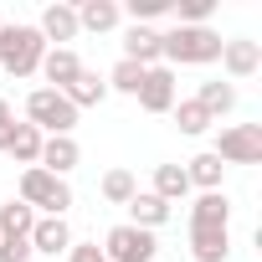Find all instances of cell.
Listing matches in <instances>:
<instances>
[{"instance_id": "obj_1", "label": "cell", "mask_w": 262, "mask_h": 262, "mask_svg": "<svg viewBox=\"0 0 262 262\" xmlns=\"http://www.w3.org/2000/svg\"><path fill=\"white\" fill-rule=\"evenodd\" d=\"M160 62L165 67L221 62V31H211V26H170V31H160Z\"/></svg>"}, {"instance_id": "obj_2", "label": "cell", "mask_w": 262, "mask_h": 262, "mask_svg": "<svg viewBox=\"0 0 262 262\" xmlns=\"http://www.w3.org/2000/svg\"><path fill=\"white\" fill-rule=\"evenodd\" d=\"M47 57V41L36 26H0V67L11 77H31Z\"/></svg>"}, {"instance_id": "obj_3", "label": "cell", "mask_w": 262, "mask_h": 262, "mask_svg": "<svg viewBox=\"0 0 262 262\" xmlns=\"http://www.w3.org/2000/svg\"><path fill=\"white\" fill-rule=\"evenodd\" d=\"M16 201H26L36 216H67L72 185L57 180V175H47L41 165H31V170H21V195H16Z\"/></svg>"}, {"instance_id": "obj_4", "label": "cell", "mask_w": 262, "mask_h": 262, "mask_svg": "<svg viewBox=\"0 0 262 262\" xmlns=\"http://www.w3.org/2000/svg\"><path fill=\"white\" fill-rule=\"evenodd\" d=\"M26 123L36 128L41 139H52V134H72V128H77V108H72L57 88H36V93L26 98Z\"/></svg>"}, {"instance_id": "obj_5", "label": "cell", "mask_w": 262, "mask_h": 262, "mask_svg": "<svg viewBox=\"0 0 262 262\" xmlns=\"http://www.w3.org/2000/svg\"><path fill=\"white\" fill-rule=\"evenodd\" d=\"M211 155L221 165H262V123H226Z\"/></svg>"}, {"instance_id": "obj_6", "label": "cell", "mask_w": 262, "mask_h": 262, "mask_svg": "<svg viewBox=\"0 0 262 262\" xmlns=\"http://www.w3.org/2000/svg\"><path fill=\"white\" fill-rule=\"evenodd\" d=\"M155 252H160L155 231L128 226V221H118V226L103 236V257H108V262H155Z\"/></svg>"}, {"instance_id": "obj_7", "label": "cell", "mask_w": 262, "mask_h": 262, "mask_svg": "<svg viewBox=\"0 0 262 262\" xmlns=\"http://www.w3.org/2000/svg\"><path fill=\"white\" fill-rule=\"evenodd\" d=\"M221 67H226L231 82L257 77V72H262V47H257L252 36H231V41H221Z\"/></svg>"}, {"instance_id": "obj_8", "label": "cell", "mask_w": 262, "mask_h": 262, "mask_svg": "<svg viewBox=\"0 0 262 262\" xmlns=\"http://www.w3.org/2000/svg\"><path fill=\"white\" fill-rule=\"evenodd\" d=\"M134 98H139L144 113H170V108H175V67H165V62L149 67V72H144V88H139Z\"/></svg>"}, {"instance_id": "obj_9", "label": "cell", "mask_w": 262, "mask_h": 262, "mask_svg": "<svg viewBox=\"0 0 262 262\" xmlns=\"http://www.w3.org/2000/svg\"><path fill=\"white\" fill-rule=\"evenodd\" d=\"M47 175H57V180H67L77 165H82V144L72 139V134H52V139H41V160H36Z\"/></svg>"}, {"instance_id": "obj_10", "label": "cell", "mask_w": 262, "mask_h": 262, "mask_svg": "<svg viewBox=\"0 0 262 262\" xmlns=\"http://www.w3.org/2000/svg\"><path fill=\"white\" fill-rule=\"evenodd\" d=\"M36 31H41V41H47V47H52V41H57V47H67V41H77V11L57 0V6H47V11H41Z\"/></svg>"}, {"instance_id": "obj_11", "label": "cell", "mask_w": 262, "mask_h": 262, "mask_svg": "<svg viewBox=\"0 0 262 262\" xmlns=\"http://www.w3.org/2000/svg\"><path fill=\"white\" fill-rule=\"evenodd\" d=\"M36 72L47 77V88H57V93H62V88L82 72V57H77L72 47H47V57H41V67H36Z\"/></svg>"}, {"instance_id": "obj_12", "label": "cell", "mask_w": 262, "mask_h": 262, "mask_svg": "<svg viewBox=\"0 0 262 262\" xmlns=\"http://www.w3.org/2000/svg\"><path fill=\"white\" fill-rule=\"evenodd\" d=\"M31 252H47V257H57V252H67L72 247V231H67V216H36V226H31Z\"/></svg>"}, {"instance_id": "obj_13", "label": "cell", "mask_w": 262, "mask_h": 262, "mask_svg": "<svg viewBox=\"0 0 262 262\" xmlns=\"http://www.w3.org/2000/svg\"><path fill=\"white\" fill-rule=\"evenodd\" d=\"M190 226L231 231V201H226V190H206V195H195V206H190Z\"/></svg>"}, {"instance_id": "obj_14", "label": "cell", "mask_w": 262, "mask_h": 262, "mask_svg": "<svg viewBox=\"0 0 262 262\" xmlns=\"http://www.w3.org/2000/svg\"><path fill=\"white\" fill-rule=\"evenodd\" d=\"M123 62L160 67V31H155V26H128V31H123Z\"/></svg>"}, {"instance_id": "obj_15", "label": "cell", "mask_w": 262, "mask_h": 262, "mask_svg": "<svg viewBox=\"0 0 262 262\" xmlns=\"http://www.w3.org/2000/svg\"><path fill=\"white\" fill-rule=\"evenodd\" d=\"M185 180H190V190H226V165L206 149V155H195V160H185Z\"/></svg>"}, {"instance_id": "obj_16", "label": "cell", "mask_w": 262, "mask_h": 262, "mask_svg": "<svg viewBox=\"0 0 262 262\" xmlns=\"http://www.w3.org/2000/svg\"><path fill=\"white\" fill-rule=\"evenodd\" d=\"M190 257H195V262H226V257H231V231L190 226Z\"/></svg>"}, {"instance_id": "obj_17", "label": "cell", "mask_w": 262, "mask_h": 262, "mask_svg": "<svg viewBox=\"0 0 262 262\" xmlns=\"http://www.w3.org/2000/svg\"><path fill=\"white\" fill-rule=\"evenodd\" d=\"M170 221V206L155 195V190H134V201H128V226H144V231H160Z\"/></svg>"}, {"instance_id": "obj_18", "label": "cell", "mask_w": 262, "mask_h": 262, "mask_svg": "<svg viewBox=\"0 0 262 262\" xmlns=\"http://www.w3.org/2000/svg\"><path fill=\"white\" fill-rule=\"evenodd\" d=\"M62 98H67V103H72V108L82 113V108H98V103L108 98V82H103L98 72H88V67H82V72H77V77H72L67 88H62Z\"/></svg>"}, {"instance_id": "obj_19", "label": "cell", "mask_w": 262, "mask_h": 262, "mask_svg": "<svg viewBox=\"0 0 262 262\" xmlns=\"http://www.w3.org/2000/svg\"><path fill=\"white\" fill-rule=\"evenodd\" d=\"M72 11H77V31H113L123 21L118 0H82V6H72Z\"/></svg>"}, {"instance_id": "obj_20", "label": "cell", "mask_w": 262, "mask_h": 262, "mask_svg": "<svg viewBox=\"0 0 262 262\" xmlns=\"http://www.w3.org/2000/svg\"><path fill=\"white\" fill-rule=\"evenodd\" d=\"M6 155L16 160V165H36L41 160V134H36V128L31 123H11V139H6Z\"/></svg>"}, {"instance_id": "obj_21", "label": "cell", "mask_w": 262, "mask_h": 262, "mask_svg": "<svg viewBox=\"0 0 262 262\" xmlns=\"http://www.w3.org/2000/svg\"><path fill=\"white\" fill-rule=\"evenodd\" d=\"M170 113H175V128H180L185 139H201L206 128L216 123V118H211V113H206V108H201L195 98H175V108H170Z\"/></svg>"}, {"instance_id": "obj_22", "label": "cell", "mask_w": 262, "mask_h": 262, "mask_svg": "<svg viewBox=\"0 0 262 262\" xmlns=\"http://www.w3.org/2000/svg\"><path fill=\"white\" fill-rule=\"evenodd\" d=\"M195 103H201L211 118H221V113H231V108H236V88H231V82H221V77H211V82H201V88H195Z\"/></svg>"}, {"instance_id": "obj_23", "label": "cell", "mask_w": 262, "mask_h": 262, "mask_svg": "<svg viewBox=\"0 0 262 262\" xmlns=\"http://www.w3.org/2000/svg\"><path fill=\"white\" fill-rule=\"evenodd\" d=\"M155 195H160L165 206L185 201V195H190V180H185V165H155Z\"/></svg>"}, {"instance_id": "obj_24", "label": "cell", "mask_w": 262, "mask_h": 262, "mask_svg": "<svg viewBox=\"0 0 262 262\" xmlns=\"http://www.w3.org/2000/svg\"><path fill=\"white\" fill-rule=\"evenodd\" d=\"M31 226H36V211L26 201H6L0 206V236H31Z\"/></svg>"}, {"instance_id": "obj_25", "label": "cell", "mask_w": 262, "mask_h": 262, "mask_svg": "<svg viewBox=\"0 0 262 262\" xmlns=\"http://www.w3.org/2000/svg\"><path fill=\"white\" fill-rule=\"evenodd\" d=\"M144 72H149V67H139V62H123V57H118V67H113L103 82H108V93H128V98H134V93L144 88Z\"/></svg>"}, {"instance_id": "obj_26", "label": "cell", "mask_w": 262, "mask_h": 262, "mask_svg": "<svg viewBox=\"0 0 262 262\" xmlns=\"http://www.w3.org/2000/svg\"><path fill=\"white\" fill-rule=\"evenodd\" d=\"M98 190H103V201H108V206H128L139 185H134V175H128V170H108Z\"/></svg>"}, {"instance_id": "obj_27", "label": "cell", "mask_w": 262, "mask_h": 262, "mask_svg": "<svg viewBox=\"0 0 262 262\" xmlns=\"http://www.w3.org/2000/svg\"><path fill=\"white\" fill-rule=\"evenodd\" d=\"M170 11H175V26H206L211 11H216V0H180Z\"/></svg>"}, {"instance_id": "obj_28", "label": "cell", "mask_w": 262, "mask_h": 262, "mask_svg": "<svg viewBox=\"0 0 262 262\" xmlns=\"http://www.w3.org/2000/svg\"><path fill=\"white\" fill-rule=\"evenodd\" d=\"M0 262H31V242L26 236H0Z\"/></svg>"}, {"instance_id": "obj_29", "label": "cell", "mask_w": 262, "mask_h": 262, "mask_svg": "<svg viewBox=\"0 0 262 262\" xmlns=\"http://www.w3.org/2000/svg\"><path fill=\"white\" fill-rule=\"evenodd\" d=\"M160 11H170V0H128V16H134V26H144V21L160 16Z\"/></svg>"}, {"instance_id": "obj_30", "label": "cell", "mask_w": 262, "mask_h": 262, "mask_svg": "<svg viewBox=\"0 0 262 262\" xmlns=\"http://www.w3.org/2000/svg\"><path fill=\"white\" fill-rule=\"evenodd\" d=\"M67 262H108V257H103L98 242H72V247H67Z\"/></svg>"}, {"instance_id": "obj_31", "label": "cell", "mask_w": 262, "mask_h": 262, "mask_svg": "<svg viewBox=\"0 0 262 262\" xmlns=\"http://www.w3.org/2000/svg\"><path fill=\"white\" fill-rule=\"evenodd\" d=\"M11 123H16V118H11V103L0 98V155H6V139H11Z\"/></svg>"}, {"instance_id": "obj_32", "label": "cell", "mask_w": 262, "mask_h": 262, "mask_svg": "<svg viewBox=\"0 0 262 262\" xmlns=\"http://www.w3.org/2000/svg\"><path fill=\"white\" fill-rule=\"evenodd\" d=\"M0 26H6V21H0Z\"/></svg>"}]
</instances>
